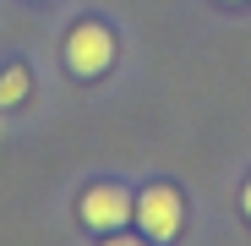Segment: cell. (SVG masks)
Returning <instances> with one entry per match:
<instances>
[{
  "label": "cell",
  "mask_w": 251,
  "mask_h": 246,
  "mask_svg": "<svg viewBox=\"0 0 251 246\" xmlns=\"http://www.w3.org/2000/svg\"><path fill=\"white\" fill-rule=\"evenodd\" d=\"M131 219L142 224L148 241H175V235L186 230V197H180V186H170V181L142 186V191H137Z\"/></svg>",
  "instance_id": "obj_1"
},
{
  "label": "cell",
  "mask_w": 251,
  "mask_h": 246,
  "mask_svg": "<svg viewBox=\"0 0 251 246\" xmlns=\"http://www.w3.org/2000/svg\"><path fill=\"white\" fill-rule=\"evenodd\" d=\"M131 208H137V197L126 191V186H115V181H99V186H88V191L76 197L82 224H88V230H99V235L120 230L126 219H131Z\"/></svg>",
  "instance_id": "obj_2"
},
{
  "label": "cell",
  "mask_w": 251,
  "mask_h": 246,
  "mask_svg": "<svg viewBox=\"0 0 251 246\" xmlns=\"http://www.w3.org/2000/svg\"><path fill=\"white\" fill-rule=\"evenodd\" d=\"M109 60H115V38H109L104 22H76L66 33V66L76 77H104Z\"/></svg>",
  "instance_id": "obj_3"
},
{
  "label": "cell",
  "mask_w": 251,
  "mask_h": 246,
  "mask_svg": "<svg viewBox=\"0 0 251 246\" xmlns=\"http://www.w3.org/2000/svg\"><path fill=\"white\" fill-rule=\"evenodd\" d=\"M27 88H33V77H27V66L17 60V66H6L0 71V109H11V104H22L27 99Z\"/></svg>",
  "instance_id": "obj_4"
},
{
  "label": "cell",
  "mask_w": 251,
  "mask_h": 246,
  "mask_svg": "<svg viewBox=\"0 0 251 246\" xmlns=\"http://www.w3.org/2000/svg\"><path fill=\"white\" fill-rule=\"evenodd\" d=\"M240 214H246V219H251V181H246V186H240Z\"/></svg>",
  "instance_id": "obj_5"
}]
</instances>
